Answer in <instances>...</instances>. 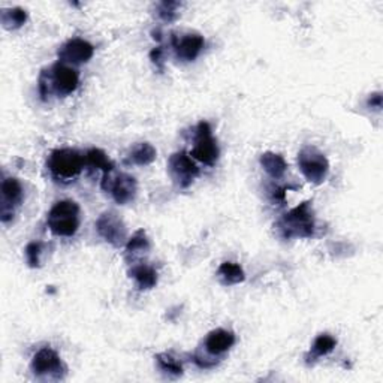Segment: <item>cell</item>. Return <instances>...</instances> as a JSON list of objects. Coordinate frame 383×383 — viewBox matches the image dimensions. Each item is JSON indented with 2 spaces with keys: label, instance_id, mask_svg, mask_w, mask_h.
I'll return each instance as SVG.
<instances>
[{
  "label": "cell",
  "instance_id": "1",
  "mask_svg": "<svg viewBox=\"0 0 383 383\" xmlns=\"http://www.w3.org/2000/svg\"><path fill=\"white\" fill-rule=\"evenodd\" d=\"M80 84V74L78 71L66 63H56L48 72H42L39 77V95L44 100H47V96L56 93L57 96H69L75 92Z\"/></svg>",
  "mask_w": 383,
  "mask_h": 383
},
{
  "label": "cell",
  "instance_id": "2",
  "mask_svg": "<svg viewBox=\"0 0 383 383\" xmlns=\"http://www.w3.org/2000/svg\"><path fill=\"white\" fill-rule=\"evenodd\" d=\"M281 236L286 240L290 239H310L315 234V214L312 203L299 204L294 209H290L277 223Z\"/></svg>",
  "mask_w": 383,
  "mask_h": 383
},
{
  "label": "cell",
  "instance_id": "3",
  "mask_svg": "<svg viewBox=\"0 0 383 383\" xmlns=\"http://www.w3.org/2000/svg\"><path fill=\"white\" fill-rule=\"evenodd\" d=\"M50 231L57 236H74L80 227V207L75 200H59L47 217Z\"/></svg>",
  "mask_w": 383,
  "mask_h": 383
},
{
  "label": "cell",
  "instance_id": "4",
  "mask_svg": "<svg viewBox=\"0 0 383 383\" xmlns=\"http://www.w3.org/2000/svg\"><path fill=\"white\" fill-rule=\"evenodd\" d=\"M84 165V158L77 150L72 149L54 150L47 162L51 176L57 181H63V183L74 181L83 172Z\"/></svg>",
  "mask_w": 383,
  "mask_h": 383
},
{
  "label": "cell",
  "instance_id": "5",
  "mask_svg": "<svg viewBox=\"0 0 383 383\" xmlns=\"http://www.w3.org/2000/svg\"><path fill=\"white\" fill-rule=\"evenodd\" d=\"M298 167L307 181L313 185H322L330 172V162L316 147H304L299 151Z\"/></svg>",
  "mask_w": 383,
  "mask_h": 383
},
{
  "label": "cell",
  "instance_id": "6",
  "mask_svg": "<svg viewBox=\"0 0 383 383\" xmlns=\"http://www.w3.org/2000/svg\"><path fill=\"white\" fill-rule=\"evenodd\" d=\"M195 160L204 163L207 167H213L218 159V145L212 133V127L207 122H200L196 127L195 145L189 153Z\"/></svg>",
  "mask_w": 383,
  "mask_h": 383
},
{
  "label": "cell",
  "instance_id": "7",
  "mask_svg": "<svg viewBox=\"0 0 383 383\" xmlns=\"http://www.w3.org/2000/svg\"><path fill=\"white\" fill-rule=\"evenodd\" d=\"M168 171L171 178L174 180V183L181 189H187L199 176L198 165L194 158L186 151L172 154L168 160Z\"/></svg>",
  "mask_w": 383,
  "mask_h": 383
},
{
  "label": "cell",
  "instance_id": "8",
  "mask_svg": "<svg viewBox=\"0 0 383 383\" xmlns=\"http://www.w3.org/2000/svg\"><path fill=\"white\" fill-rule=\"evenodd\" d=\"M102 189L113 195L117 204L126 205L135 199L138 185L132 176L117 174L115 177H111V172H109V174H104Z\"/></svg>",
  "mask_w": 383,
  "mask_h": 383
},
{
  "label": "cell",
  "instance_id": "9",
  "mask_svg": "<svg viewBox=\"0 0 383 383\" xmlns=\"http://www.w3.org/2000/svg\"><path fill=\"white\" fill-rule=\"evenodd\" d=\"M32 370L38 377L48 379H62L65 373L62 358L56 351L51 348H42L35 353L32 359Z\"/></svg>",
  "mask_w": 383,
  "mask_h": 383
},
{
  "label": "cell",
  "instance_id": "10",
  "mask_svg": "<svg viewBox=\"0 0 383 383\" xmlns=\"http://www.w3.org/2000/svg\"><path fill=\"white\" fill-rule=\"evenodd\" d=\"M96 231L102 239L114 247H122L127 243L126 226L123 221L113 212H106L97 218Z\"/></svg>",
  "mask_w": 383,
  "mask_h": 383
},
{
  "label": "cell",
  "instance_id": "11",
  "mask_svg": "<svg viewBox=\"0 0 383 383\" xmlns=\"http://www.w3.org/2000/svg\"><path fill=\"white\" fill-rule=\"evenodd\" d=\"M24 199V190L20 181L14 177L3 178L2 181V207H0V218L3 223L12 221L15 208L20 207Z\"/></svg>",
  "mask_w": 383,
  "mask_h": 383
},
{
  "label": "cell",
  "instance_id": "12",
  "mask_svg": "<svg viewBox=\"0 0 383 383\" xmlns=\"http://www.w3.org/2000/svg\"><path fill=\"white\" fill-rule=\"evenodd\" d=\"M95 47L86 39H69L59 51V59L66 65H83L93 57Z\"/></svg>",
  "mask_w": 383,
  "mask_h": 383
},
{
  "label": "cell",
  "instance_id": "13",
  "mask_svg": "<svg viewBox=\"0 0 383 383\" xmlns=\"http://www.w3.org/2000/svg\"><path fill=\"white\" fill-rule=\"evenodd\" d=\"M204 38L198 33H187L181 38L172 36V47H174L177 59L181 62H194L204 50Z\"/></svg>",
  "mask_w": 383,
  "mask_h": 383
},
{
  "label": "cell",
  "instance_id": "14",
  "mask_svg": "<svg viewBox=\"0 0 383 383\" xmlns=\"http://www.w3.org/2000/svg\"><path fill=\"white\" fill-rule=\"evenodd\" d=\"M235 343V335L232 331L223 330V328H218L207 335L204 342V348L207 353L213 355V357H221V355L226 353L230 351Z\"/></svg>",
  "mask_w": 383,
  "mask_h": 383
},
{
  "label": "cell",
  "instance_id": "15",
  "mask_svg": "<svg viewBox=\"0 0 383 383\" xmlns=\"http://www.w3.org/2000/svg\"><path fill=\"white\" fill-rule=\"evenodd\" d=\"M259 162H261V167L263 168V171H265L271 178H276V180L283 177L288 169V163H286L285 158L281 156V154L272 153V151L263 153Z\"/></svg>",
  "mask_w": 383,
  "mask_h": 383
},
{
  "label": "cell",
  "instance_id": "16",
  "mask_svg": "<svg viewBox=\"0 0 383 383\" xmlns=\"http://www.w3.org/2000/svg\"><path fill=\"white\" fill-rule=\"evenodd\" d=\"M131 277H133L136 286L141 290H149L158 285V272L147 263L133 265L131 270Z\"/></svg>",
  "mask_w": 383,
  "mask_h": 383
},
{
  "label": "cell",
  "instance_id": "17",
  "mask_svg": "<svg viewBox=\"0 0 383 383\" xmlns=\"http://www.w3.org/2000/svg\"><path fill=\"white\" fill-rule=\"evenodd\" d=\"M337 346V340L331 334H321L316 337V340L312 346V349H310V353L307 357V361H316L317 358L326 357V355H330Z\"/></svg>",
  "mask_w": 383,
  "mask_h": 383
},
{
  "label": "cell",
  "instance_id": "18",
  "mask_svg": "<svg viewBox=\"0 0 383 383\" xmlns=\"http://www.w3.org/2000/svg\"><path fill=\"white\" fill-rule=\"evenodd\" d=\"M156 156H158V151L151 144L141 142V144H136L135 147L131 150L129 160L132 163H135V165L147 167V165H150V163L156 160Z\"/></svg>",
  "mask_w": 383,
  "mask_h": 383
},
{
  "label": "cell",
  "instance_id": "19",
  "mask_svg": "<svg viewBox=\"0 0 383 383\" xmlns=\"http://www.w3.org/2000/svg\"><path fill=\"white\" fill-rule=\"evenodd\" d=\"M217 276L223 285H239L245 279L244 270L235 262H223L217 270Z\"/></svg>",
  "mask_w": 383,
  "mask_h": 383
},
{
  "label": "cell",
  "instance_id": "20",
  "mask_svg": "<svg viewBox=\"0 0 383 383\" xmlns=\"http://www.w3.org/2000/svg\"><path fill=\"white\" fill-rule=\"evenodd\" d=\"M27 21V12L21 8H9L3 9L0 14V23L6 30H17L24 26Z\"/></svg>",
  "mask_w": 383,
  "mask_h": 383
},
{
  "label": "cell",
  "instance_id": "21",
  "mask_svg": "<svg viewBox=\"0 0 383 383\" xmlns=\"http://www.w3.org/2000/svg\"><path fill=\"white\" fill-rule=\"evenodd\" d=\"M84 160H86L87 167L95 168V169H100L104 172V174H109V172L114 171L113 160L109 159L106 154L99 149L88 150L87 154L84 156Z\"/></svg>",
  "mask_w": 383,
  "mask_h": 383
},
{
  "label": "cell",
  "instance_id": "22",
  "mask_svg": "<svg viewBox=\"0 0 383 383\" xmlns=\"http://www.w3.org/2000/svg\"><path fill=\"white\" fill-rule=\"evenodd\" d=\"M150 250V241L147 239V234L144 232V230L136 231L131 240H127L126 243V253L129 256H138V254H144Z\"/></svg>",
  "mask_w": 383,
  "mask_h": 383
},
{
  "label": "cell",
  "instance_id": "23",
  "mask_svg": "<svg viewBox=\"0 0 383 383\" xmlns=\"http://www.w3.org/2000/svg\"><path fill=\"white\" fill-rule=\"evenodd\" d=\"M156 362H158L160 371H163L168 376L178 377V376L183 375V367H181L180 361L176 359L169 353H159V355H156Z\"/></svg>",
  "mask_w": 383,
  "mask_h": 383
},
{
  "label": "cell",
  "instance_id": "24",
  "mask_svg": "<svg viewBox=\"0 0 383 383\" xmlns=\"http://www.w3.org/2000/svg\"><path fill=\"white\" fill-rule=\"evenodd\" d=\"M26 261L29 267L38 268L41 265V254H42V244L39 241H32L26 247Z\"/></svg>",
  "mask_w": 383,
  "mask_h": 383
},
{
  "label": "cell",
  "instance_id": "25",
  "mask_svg": "<svg viewBox=\"0 0 383 383\" xmlns=\"http://www.w3.org/2000/svg\"><path fill=\"white\" fill-rule=\"evenodd\" d=\"M178 8H180L178 2H162L158 5V15L163 21L171 23L178 17Z\"/></svg>",
  "mask_w": 383,
  "mask_h": 383
},
{
  "label": "cell",
  "instance_id": "26",
  "mask_svg": "<svg viewBox=\"0 0 383 383\" xmlns=\"http://www.w3.org/2000/svg\"><path fill=\"white\" fill-rule=\"evenodd\" d=\"M367 105L373 109H376V111H379V109L382 108V95L380 93L370 95V97L367 100Z\"/></svg>",
  "mask_w": 383,
  "mask_h": 383
},
{
  "label": "cell",
  "instance_id": "27",
  "mask_svg": "<svg viewBox=\"0 0 383 383\" xmlns=\"http://www.w3.org/2000/svg\"><path fill=\"white\" fill-rule=\"evenodd\" d=\"M162 56H163V50H162V47L154 48V50L150 53V57H151L153 63H156V65H159L160 68H162Z\"/></svg>",
  "mask_w": 383,
  "mask_h": 383
},
{
  "label": "cell",
  "instance_id": "28",
  "mask_svg": "<svg viewBox=\"0 0 383 383\" xmlns=\"http://www.w3.org/2000/svg\"><path fill=\"white\" fill-rule=\"evenodd\" d=\"M286 190H288V187H276L274 192H272V199L280 200V203H283L285 195H286Z\"/></svg>",
  "mask_w": 383,
  "mask_h": 383
}]
</instances>
